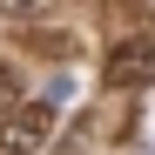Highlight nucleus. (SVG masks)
<instances>
[{"label":"nucleus","mask_w":155,"mask_h":155,"mask_svg":"<svg viewBox=\"0 0 155 155\" xmlns=\"http://www.w3.org/2000/svg\"><path fill=\"white\" fill-rule=\"evenodd\" d=\"M47 142H54V101H27L0 115V155H41Z\"/></svg>","instance_id":"nucleus-1"},{"label":"nucleus","mask_w":155,"mask_h":155,"mask_svg":"<svg viewBox=\"0 0 155 155\" xmlns=\"http://www.w3.org/2000/svg\"><path fill=\"white\" fill-rule=\"evenodd\" d=\"M148 74H155V47L148 41H115L108 61H101V81L108 88H142Z\"/></svg>","instance_id":"nucleus-2"},{"label":"nucleus","mask_w":155,"mask_h":155,"mask_svg":"<svg viewBox=\"0 0 155 155\" xmlns=\"http://www.w3.org/2000/svg\"><path fill=\"white\" fill-rule=\"evenodd\" d=\"M20 94H27L20 68H14V61H0V115H7V108H20Z\"/></svg>","instance_id":"nucleus-4"},{"label":"nucleus","mask_w":155,"mask_h":155,"mask_svg":"<svg viewBox=\"0 0 155 155\" xmlns=\"http://www.w3.org/2000/svg\"><path fill=\"white\" fill-rule=\"evenodd\" d=\"M54 14V0H0V20H14V27H27V20H47Z\"/></svg>","instance_id":"nucleus-3"},{"label":"nucleus","mask_w":155,"mask_h":155,"mask_svg":"<svg viewBox=\"0 0 155 155\" xmlns=\"http://www.w3.org/2000/svg\"><path fill=\"white\" fill-rule=\"evenodd\" d=\"M142 7H148V14H155V0H142Z\"/></svg>","instance_id":"nucleus-5"}]
</instances>
